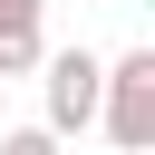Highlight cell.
Instances as JSON below:
<instances>
[{"label":"cell","mask_w":155,"mask_h":155,"mask_svg":"<svg viewBox=\"0 0 155 155\" xmlns=\"http://www.w3.org/2000/svg\"><path fill=\"white\" fill-rule=\"evenodd\" d=\"M97 87H107V58H97V48H48V58H39V107H48V116H39V126H48L58 145H68L78 126H97Z\"/></svg>","instance_id":"obj_2"},{"label":"cell","mask_w":155,"mask_h":155,"mask_svg":"<svg viewBox=\"0 0 155 155\" xmlns=\"http://www.w3.org/2000/svg\"><path fill=\"white\" fill-rule=\"evenodd\" d=\"M0 155H58V136H48V126H10V136H0Z\"/></svg>","instance_id":"obj_4"},{"label":"cell","mask_w":155,"mask_h":155,"mask_svg":"<svg viewBox=\"0 0 155 155\" xmlns=\"http://www.w3.org/2000/svg\"><path fill=\"white\" fill-rule=\"evenodd\" d=\"M39 58H48L39 19H0V78H39Z\"/></svg>","instance_id":"obj_3"},{"label":"cell","mask_w":155,"mask_h":155,"mask_svg":"<svg viewBox=\"0 0 155 155\" xmlns=\"http://www.w3.org/2000/svg\"><path fill=\"white\" fill-rule=\"evenodd\" d=\"M97 126H107L126 155H155V48H126V58H107Z\"/></svg>","instance_id":"obj_1"},{"label":"cell","mask_w":155,"mask_h":155,"mask_svg":"<svg viewBox=\"0 0 155 155\" xmlns=\"http://www.w3.org/2000/svg\"><path fill=\"white\" fill-rule=\"evenodd\" d=\"M0 19H39V0H0Z\"/></svg>","instance_id":"obj_5"}]
</instances>
